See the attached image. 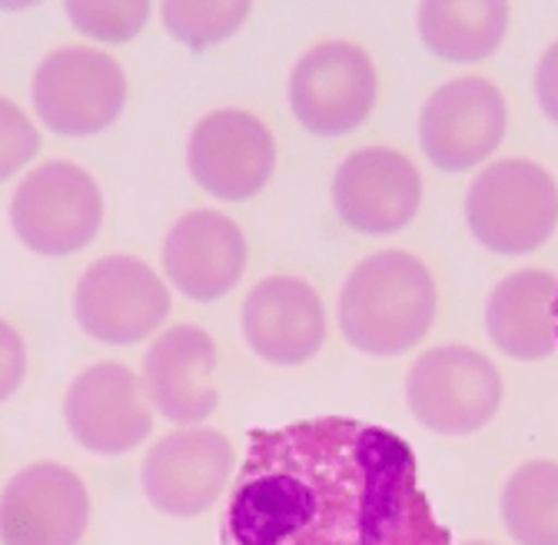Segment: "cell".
Here are the masks:
<instances>
[{
	"instance_id": "6da1fadb",
	"label": "cell",
	"mask_w": 558,
	"mask_h": 545,
	"mask_svg": "<svg viewBox=\"0 0 558 545\" xmlns=\"http://www.w3.org/2000/svg\"><path fill=\"white\" fill-rule=\"evenodd\" d=\"M223 545H452L405 439L345 416L253 429Z\"/></svg>"
},
{
	"instance_id": "7a4b0ae2",
	"label": "cell",
	"mask_w": 558,
	"mask_h": 545,
	"mask_svg": "<svg viewBox=\"0 0 558 545\" xmlns=\"http://www.w3.org/2000/svg\"><path fill=\"white\" fill-rule=\"evenodd\" d=\"M436 319V283L423 259L383 250L353 266L339 290V326L356 350L399 356L423 343Z\"/></svg>"
},
{
	"instance_id": "3957f363",
	"label": "cell",
	"mask_w": 558,
	"mask_h": 545,
	"mask_svg": "<svg viewBox=\"0 0 558 545\" xmlns=\"http://www.w3.org/2000/svg\"><path fill=\"white\" fill-rule=\"evenodd\" d=\"M465 220L485 250L506 256L532 253L551 237L558 220L555 180L532 160H499L472 180Z\"/></svg>"
},
{
	"instance_id": "277c9868",
	"label": "cell",
	"mask_w": 558,
	"mask_h": 545,
	"mask_svg": "<svg viewBox=\"0 0 558 545\" xmlns=\"http://www.w3.org/2000/svg\"><path fill=\"white\" fill-rule=\"evenodd\" d=\"M405 396L412 416L433 433L469 436L499 413L502 376L469 347L426 350L409 370Z\"/></svg>"
},
{
	"instance_id": "5b68a950",
	"label": "cell",
	"mask_w": 558,
	"mask_h": 545,
	"mask_svg": "<svg viewBox=\"0 0 558 545\" xmlns=\"http://www.w3.org/2000/svg\"><path fill=\"white\" fill-rule=\"evenodd\" d=\"M104 220V196L87 170L50 160L27 173L11 199L17 240L44 256H66L87 246Z\"/></svg>"
},
{
	"instance_id": "8992f818",
	"label": "cell",
	"mask_w": 558,
	"mask_h": 545,
	"mask_svg": "<svg viewBox=\"0 0 558 545\" xmlns=\"http://www.w3.org/2000/svg\"><path fill=\"white\" fill-rule=\"evenodd\" d=\"M126 104L120 63L94 47H60L34 74V110L63 136L107 130Z\"/></svg>"
},
{
	"instance_id": "52a82bcc",
	"label": "cell",
	"mask_w": 558,
	"mask_h": 545,
	"mask_svg": "<svg viewBox=\"0 0 558 545\" xmlns=\"http://www.w3.org/2000/svg\"><path fill=\"white\" fill-rule=\"evenodd\" d=\"M74 313L87 336L110 347H130L157 332L170 316V290L144 259L104 256L81 277Z\"/></svg>"
},
{
	"instance_id": "ba28073f",
	"label": "cell",
	"mask_w": 558,
	"mask_h": 545,
	"mask_svg": "<svg viewBox=\"0 0 558 545\" xmlns=\"http://www.w3.org/2000/svg\"><path fill=\"white\" fill-rule=\"evenodd\" d=\"M290 107L296 120L319 136L363 126L376 107V66L369 53L345 40L306 50L290 77Z\"/></svg>"
},
{
	"instance_id": "9c48e42d",
	"label": "cell",
	"mask_w": 558,
	"mask_h": 545,
	"mask_svg": "<svg viewBox=\"0 0 558 545\" xmlns=\"http://www.w3.org/2000/svg\"><path fill=\"white\" fill-rule=\"evenodd\" d=\"M509 126L506 97L485 77H456L442 84L418 113V141L426 157L449 173L478 167Z\"/></svg>"
},
{
	"instance_id": "30bf717a",
	"label": "cell",
	"mask_w": 558,
	"mask_h": 545,
	"mask_svg": "<svg viewBox=\"0 0 558 545\" xmlns=\"http://www.w3.org/2000/svg\"><path fill=\"white\" fill-rule=\"evenodd\" d=\"M233 472V446L217 429H177L144 459V493L167 516L193 519L214 506Z\"/></svg>"
},
{
	"instance_id": "8fae6325",
	"label": "cell",
	"mask_w": 558,
	"mask_h": 545,
	"mask_svg": "<svg viewBox=\"0 0 558 545\" xmlns=\"http://www.w3.org/2000/svg\"><path fill=\"white\" fill-rule=\"evenodd\" d=\"M90 525V496L77 472L57 462L21 469L0 496L4 545H81Z\"/></svg>"
},
{
	"instance_id": "7c38bea8",
	"label": "cell",
	"mask_w": 558,
	"mask_h": 545,
	"mask_svg": "<svg viewBox=\"0 0 558 545\" xmlns=\"http://www.w3.org/2000/svg\"><path fill=\"white\" fill-rule=\"evenodd\" d=\"M276 167V147L266 123L243 110L206 113L190 133V173L217 199L256 196Z\"/></svg>"
},
{
	"instance_id": "4fadbf2b",
	"label": "cell",
	"mask_w": 558,
	"mask_h": 545,
	"mask_svg": "<svg viewBox=\"0 0 558 545\" xmlns=\"http://www.w3.org/2000/svg\"><path fill=\"white\" fill-rule=\"evenodd\" d=\"M423 199V177L405 154L356 150L332 177V207L339 220L369 237L396 233L412 223Z\"/></svg>"
},
{
	"instance_id": "5bb4252c",
	"label": "cell",
	"mask_w": 558,
	"mask_h": 545,
	"mask_svg": "<svg viewBox=\"0 0 558 545\" xmlns=\"http://www.w3.org/2000/svg\"><path fill=\"white\" fill-rule=\"evenodd\" d=\"M66 429L90 452H130L154 433V409L140 379L117 363L84 370L63 399Z\"/></svg>"
},
{
	"instance_id": "9a60e30c",
	"label": "cell",
	"mask_w": 558,
	"mask_h": 545,
	"mask_svg": "<svg viewBox=\"0 0 558 545\" xmlns=\"http://www.w3.org/2000/svg\"><path fill=\"white\" fill-rule=\"evenodd\" d=\"M217 347L209 332L199 326L180 323L160 339L144 356V386L150 405L170 423L180 426H196L206 416H214L220 402L217 392Z\"/></svg>"
},
{
	"instance_id": "2e32d148",
	"label": "cell",
	"mask_w": 558,
	"mask_h": 545,
	"mask_svg": "<svg viewBox=\"0 0 558 545\" xmlns=\"http://www.w3.org/2000/svg\"><path fill=\"white\" fill-rule=\"evenodd\" d=\"M243 336L272 366H300L326 343V310L319 293L296 277H269L243 303Z\"/></svg>"
},
{
	"instance_id": "e0dca14e",
	"label": "cell",
	"mask_w": 558,
	"mask_h": 545,
	"mask_svg": "<svg viewBox=\"0 0 558 545\" xmlns=\"http://www.w3.org/2000/svg\"><path fill=\"white\" fill-rule=\"evenodd\" d=\"M167 280L190 300H220L246 269L243 230L214 210H193L173 223L163 243Z\"/></svg>"
},
{
	"instance_id": "ac0fdd59",
	"label": "cell",
	"mask_w": 558,
	"mask_h": 545,
	"mask_svg": "<svg viewBox=\"0 0 558 545\" xmlns=\"http://www.w3.org/2000/svg\"><path fill=\"white\" fill-rule=\"evenodd\" d=\"M555 277L548 269H519L506 277L485 306V329L509 360H548L555 353Z\"/></svg>"
},
{
	"instance_id": "d6986e66",
	"label": "cell",
	"mask_w": 558,
	"mask_h": 545,
	"mask_svg": "<svg viewBox=\"0 0 558 545\" xmlns=\"http://www.w3.org/2000/svg\"><path fill=\"white\" fill-rule=\"evenodd\" d=\"M506 31L509 4L499 0H433L418 8V37L442 60H482L502 44Z\"/></svg>"
},
{
	"instance_id": "ffe728a7",
	"label": "cell",
	"mask_w": 558,
	"mask_h": 545,
	"mask_svg": "<svg viewBox=\"0 0 558 545\" xmlns=\"http://www.w3.org/2000/svg\"><path fill=\"white\" fill-rule=\"evenodd\" d=\"M499 509L519 545H558V465L551 459L519 465L502 489Z\"/></svg>"
},
{
	"instance_id": "44dd1931",
	"label": "cell",
	"mask_w": 558,
	"mask_h": 545,
	"mask_svg": "<svg viewBox=\"0 0 558 545\" xmlns=\"http://www.w3.org/2000/svg\"><path fill=\"white\" fill-rule=\"evenodd\" d=\"M163 14V24L167 31L186 44V47H214L227 37H233L246 17H250V4H240V0H227V4H214V0H206V4H186V0H170V4L160 8Z\"/></svg>"
},
{
	"instance_id": "7402d4cb",
	"label": "cell",
	"mask_w": 558,
	"mask_h": 545,
	"mask_svg": "<svg viewBox=\"0 0 558 545\" xmlns=\"http://www.w3.org/2000/svg\"><path fill=\"white\" fill-rule=\"evenodd\" d=\"M66 14L81 34L107 44H123L147 24L150 4H144V0H126V4H87V0L77 4V0H70Z\"/></svg>"
},
{
	"instance_id": "603a6c76",
	"label": "cell",
	"mask_w": 558,
	"mask_h": 545,
	"mask_svg": "<svg viewBox=\"0 0 558 545\" xmlns=\"http://www.w3.org/2000/svg\"><path fill=\"white\" fill-rule=\"evenodd\" d=\"M40 150V133L27 113L11 104L8 97H0V180L14 177L24 170Z\"/></svg>"
},
{
	"instance_id": "cb8c5ba5",
	"label": "cell",
	"mask_w": 558,
	"mask_h": 545,
	"mask_svg": "<svg viewBox=\"0 0 558 545\" xmlns=\"http://www.w3.org/2000/svg\"><path fill=\"white\" fill-rule=\"evenodd\" d=\"M24 373H27V356H24L21 332L0 319V402L17 392Z\"/></svg>"
},
{
	"instance_id": "d4e9b609",
	"label": "cell",
	"mask_w": 558,
	"mask_h": 545,
	"mask_svg": "<svg viewBox=\"0 0 558 545\" xmlns=\"http://www.w3.org/2000/svg\"><path fill=\"white\" fill-rule=\"evenodd\" d=\"M465 545H493V542H465Z\"/></svg>"
}]
</instances>
